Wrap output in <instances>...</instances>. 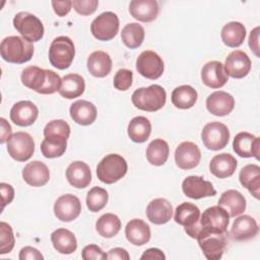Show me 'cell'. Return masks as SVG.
I'll list each match as a JSON object with an SVG mask.
<instances>
[{"label":"cell","instance_id":"6da1fadb","mask_svg":"<svg viewBox=\"0 0 260 260\" xmlns=\"http://www.w3.org/2000/svg\"><path fill=\"white\" fill-rule=\"evenodd\" d=\"M61 79L55 71L38 66H27L21 73L22 84L41 94H52L58 91Z\"/></svg>","mask_w":260,"mask_h":260},{"label":"cell","instance_id":"7a4b0ae2","mask_svg":"<svg viewBox=\"0 0 260 260\" xmlns=\"http://www.w3.org/2000/svg\"><path fill=\"white\" fill-rule=\"evenodd\" d=\"M0 53L3 60L9 63L22 64L31 59L34 46L30 42L21 37L10 36L6 37L1 42Z\"/></svg>","mask_w":260,"mask_h":260},{"label":"cell","instance_id":"3957f363","mask_svg":"<svg viewBox=\"0 0 260 260\" xmlns=\"http://www.w3.org/2000/svg\"><path fill=\"white\" fill-rule=\"evenodd\" d=\"M133 105L142 111L156 112L160 110L167 101L166 90L158 84L136 89L131 96Z\"/></svg>","mask_w":260,"mask_h":260},{"label":"cell","instance_id":"277c9868","mask_svg":"<svg viewBox=\"0 0 260 260\" xmlns=\"http://www.w3.org/2000/svg\"><path fill=\"white\" fill-rule=\"evenodd\" d=\"M128 170L126 159L117 153L107 154L96 167L98 179L105 184H114L122 179Z\"/></svg>","mask_w":260,"mask_h":260},{"label":"cell","instance_id":"5b68a950","mask_svg":"<svg viewBox=\"0 0 260 260\" xmlns=\"http://www.w3.org/2000/svg\"><path fill=\"white\" fill-rule=\"evenodd\" d=\"M197 241L204 256L208 260H218L222 257L228 246L229 233L201 230L197 236Z\"/></svg>","mask_w":260,"mask_h":260},{"label":"cell","instance_id":"8992f818","mask_svg":"<svg viewBox=\"0 0 260 260\" xmlns=\"http://www.w3.org/2000/svg\"><path fill=\"white\" fill-rule=\"evenodd\" d=\"M75 56V48L72 40L66 36L55 38L49 49V61L55 68L67 69Z\"/></svg>","mask_w":260,"mask_h":260},{"label":"cell","instance_id":"52a82bcc","mask_svg":"<svg viewBox=\"0 0 260 260\" xmlns=\"http://www.w3.org/2000/svg\"><path fill=\"white\" fill-rule=\"evenodd\" d=\"M15 29L28 42H38L44 37V25L42 21L32 13L21 11L13 18Z\"/></svg>","mask_w":260,"mask_h":260},{"label":"cell","instance_id":"ba28073f","mask_svg":"<svg viewBox=\"0 0 260 260\" xmlns=\"http://www.w3.org/2000/svg\"><path fill=\"white\" fill-rule=\"evenodd\" d=\"M8 154L17 161L28 160L35 151V141L26 132H15L7 140Z\"/></svg>","mask_w":260,"mask_h":260},{"label":"cell","instance_id":"9c48e42d","mask_svg":"<svg viewBox=\"0 0 260 260\" xmlns=\"http://www.w3.org/2000/svg\"><path fill=\"white\" fill-rule=\"evenodd\" d=\"M90 31L99 41H110L119 31L118 15L112 11H106L96 16L91 24Z\"/></svg>","mask_w":260,"mask_h":260},{"label":"cell","instance_id":"30bf717a","mask_svg":"<svg viewBox=\"0 0 260 260\" xmlns=\"http://www.w3.org/2000/svg\"><path fill=\"white\" fill-rule=\"evenodd\" d=\"M201 139L204 146L210 150L224 148L230 139L229 128L220 122H210L201 131Z\"/></svg>","mask_w":260,"mask_h":260},{"label":"cell","instance_id":"8fae6325","mask_svg":"<svg viewBox=\"0 0 260 260\" xmlns=\"http://www.w3.org/2000/svg\"><path fill=\"white\" fill-rule=\"evenodd\" d=\"M164 61L161 57L151 51H143L136 60V70L140 75L148 79H157L164 73Z\"/></svg>","mask_w":260,"mask_h":260},{"label":"cell","instance_id":"7c38bea8","mask_svg":"<svg viewBox=\"0 0 260 260\" xmlns=\"http://www.w3.org/2000/svg\"><path fill=\"white\" fill-rule=\"evenodd\" d=\"M230 222V215L228 211L219 206H211L205 209L199 219L200 231H213V232H226ZM199 231V232H200Z\"/></svg>","mask_w":260,"mask_h":260},{"label":"cell","instance_id":"4fadbf2b","mask_svg":"<svg viewBox=\"0 0 260 260\" xmlns=\"http://www.w3.org/2000/svg\"><path fill=\"white\" fill-rule=\"evenodd\" d=\"M80 212V200L72 194H64L60 196L54 204V214L61 221H72L79 216Z\"/></svg>","mask_w":260,"mask_h":260},{"label":"cell","instance_id":"5bb4252c","mask_svg":"<svg viewBox=\"0 0 260 260\" xmlns=\"http://www.w3.org/2000/svg\"><path fill=\"white\" fill-rule=\"evenodd\" d=\"M182 190L191 199H201L216 194V190L213 188L211 182L204 180L200 176L187 177L182 183Z\"/></svg>","mask_w":260,"mask_h":260},{"label":"cell","instance_id":"9a60e30c","mask_svg":"<svg viewBox=\"0 0 260 260\" xmlns=\"http://www.w3.org/2000/svg\"><path fill=\"white\" fill-rule=\"evenodd\" d=\"M251 64L249 56L244 51L235 50L228 55L223 66L228 76L233 78H243L250 72Z\"/></svg>","mask_w":260,"mask_h":260},{"label":"cell","instance_id":"2e32d148","mask_svg":"<svg viewBox=\"0 0 260 260\" xmlns=\"http://www.w3.org/2000/svg\"><path fill=\"white\" fill-rule=\"evenodd\" d=\"M200 158L201 152L199 147L191 141H184L176 148L175 161L182 170L194 169L200 162Z\"/></svg>","mask_w":260,"mask_h":260},{"label":"cell","instance_id":"e0dca14e","mask_svg":"<svg viewBox=\"0 0 260 260\" xmlns=\"http://www.w3.org/2000/svg\"><path fill=\"white\" fill-rule=\"evenodd\" d=\"M233 148L241 157L253 156L259 159L260 139L249 132H240L234 138Z\"/></svg>","mask_w":260,"mask_h":260},{"label":"cell","instance_id":"ac0fdd59","mask_svg":"<svg viewBox=\"0 0 260 260\" xmlns=\"http://www.w3.org/2000/svg\"><path fill=\"white\" fill-rule=\"evenodd\" d=\"M39 116L38 107L30 101H20L14 104L10 110V120L21 127L35 123Z\"/></svg>","mask_w":260,"mask_h":260},{"label":"cell","instance_id":"d6986e66","mask_svg":"<svg viewBox=\"0 0 260 260\" xmlns=\"http://www.w3.org/2000/svg\"><path fill=\"white\" fill-rule=\"evenodd\" d=\"M224 66L219 61L207 62L201 69L202 82L210 88H220L228 82Z\"/></svg>","mask_w":260,"mask_h":260},{"label":"cell","instance_id":"ffe728a7","mask_svg":"<svg viewBox=\"0 0 260 260\" xmlns=\"http://www.w3.org/2000/svg\"><path fill=\"white\" fill-rule=\"evenodd\" d=\"M235 107V99L232 94L223 90H217L208 95L206 99V108L214 116L229 115Z\"/></svg>","mask_w":260,"mask_h":260},{"label":"cell","instance_id":"44dd1931","mask_svg":"<svg viewBox=\"0 0 260 260\" xmlns=\"http://www.w3.org/2000/svg\"><path fill=\"white\" fill-rule=\"evenodd\" d=\"M259 232L256 220L250 215H241L237 217L231 229V236L235 241H248L257 236Z\"/></svg>","mask_w":260,"mask_h":260},{"label":"cell","instance_id":"7402d4cb","mask_svg":"<svg viewBox=\"0 0 260 260\" xmlns=\"http://www.w3.org/2000/svg\"><path fill=\"white\" fill-rule=\"evenodd\" d=\"M22 178L28 185L32 187H41L49 182L50 172L44 162L32 160L26 164L23 168Z\"/></svg>","mask_w":260,"mask_h":260},{"label":"cell","instance_id":"603a6c76","mask_svg":"<svg viewBox=\"0 0 260 260\" xmlns=\"http://www.w3.org/2000/svg\"><path fill=\"white\" fill-rule=\"evenodd\" d=\"M66 178L71 186L83 189L91 182V172L87 164L76 160L71 162L66 170Z\"/></svg>","mask_w":260,"mask_h":260},{"label":"cell","instance_id":"cb8c5ba5","mask_svg":"<svg viewBox=\"0 0 260 260\" xmlns=\"http://www.w3.org/2000/svg\"><path fill=\"white\" fill-rule=\"evenodd\" d=\"M146 215L154 224L167 223L173 216V206L165 198H155L148 203Z\"/></svg>","mask_w":260,"mask_h":260},{"label":"cell","instance_id":"d4e9b609","mask_svg":"<svg viewBox=\"0 0 260 260\" xmlns=\"http://www.w3.org/2000/svg\"><path fill=\"white\" fill-rule=\"evenodd\" d=\"M158 11V4L155 0H132L129 4L131 16L142 22L153 21Z\"/></svg>","mask_w":260,"mask_h":260},{"label":"cell","instance_id":"484cf974","mask_svg":"<svg viewBox=\"0 0 260 260\" xmlns=\"http://www.w3.org/2000/svg\"><path fill=\"white\" fill-rule=\"evenodd\" d=\"M71 119L82 126L92 124L96 119V108L95 106L87 101L78 100L74 102L69 109Z\"/></svg>","mask_w":260,"mask_h":260},{"label":"cell","instance_id":"4316f807","mask_svg":"<svg viewBox=\"0 0 260 260\" xmlns=\"http://www.w3.org/2000/svg\"><path fill=\"white\" fill-rule=\"evenodd\" d=\"M238 161L231 153H219L214 155L209 162V170L216 178L224 179L234 175Z\"/></svg>","mask_w":260,"mask_h":260},{"label":"cell","instance_id":"83f0119b","mask_svg":"<svg viewBox=\"0 0 260 260\" xmlns=\"http://www.w3.org/2000/svg\"><path fill=\"white\" fill-rule=\"evenodd\" d=\"M125 236L134 246H143L150 240L151 232L149 225L144 220L133 218L126 224Z\"/></svg>","mask_w":260,"mask_h":260},{"label":"cell","instance_id":"f1b7e54d","mask_svg":"<svg viewBox=\"0 0 260 260\" xmlns=\"http://www.w3.org/2000/svg\"><path fill=\"white\" fill-rule=\"evenodd\" d=\"M218 205L228 211L230 217H236L245 211L246 199L241 192L231 189L221 194Z\"/></svg>","mask_w":260,"mask_h":260},{"label":"cell","instance_id":"f546056e","mask_svg":"<svg viewBox=\"0 0 260 260\" xmlns=\"http://www.w3.org/2000/svg\"><path fill=\"white\" fill-rule=\"evenodd\" d=\"M86 66L92 76L105 77L112 70V59L104 51H94L88 56Z\"/></svg>","mask_w":260,"mask_h":260},{"label":"cell","instance_id":"4dcf8cb0","mask_svg":"<svg viewBox=\"0 0 260 260\" xmlns=\"http://www.w3.org/2000/svg\"><path fill=\"white\" fill-rule=\"evenodd\" d=\"M54 249L60 254L69 255L77 249V240L72 232L67 229H57L51 235Z\"/></svg>","mask_w":260,"mask_h":260},{"label":"cell","instance_id":"1f68e13d","mask_svg":"<svg viewBox=\"0 0 260 260\" xmlns=\"http://www.w3.org/2000/svg\"><path fill=\"white\" fill-rule=\"evenodd\" d=\"M174 219L177 223L185 226V230L191 229L199 223L200 209L191 202H183L177 206Z\"/></svg>","mask_w":260,"mask_h":260},{"label":"cell","instance_id":"d6a6232c","mask_svg":"<svg viewBox=\"0 0 260 260\" xmlns=\"http://www.w3.org/2000/svg\"><path fill=\"white\" fill-rule=\"evenodd\" d=\"M239 180L243 187L256 198L259 199L260 192V167L250 164L242 168L239 174Z\"/></svg>","mask_w":260,"mask_h":260},{"label":"cell","instance_id":"836d02e7","mask_svg":"<svg viewBox=\"0 0 260 260\" xmlns=\"http://www.w3.org/2000/svg\"><path fill=\"white\" fill-rule=\"evenodd\" d=\"M85 89V82L81 75L71 73L61 79V85L58 90L61 96L71 100L80 96Z\"/></svg>","mask_w":260,"mask_h":260},{"label":"cell","instance_id":"e575fe53","mask_svg":"<svg viewBox=\"0 0 260 260\" xmlns=\"http://www.w3.org/2000/svg\"><path fill=\"white\" fill-rule=\"evenodd\" d=\"M220 37L225 46L240 47L246 38V27L239 21H231L223 25Z\"/></svg>","mask_w":260,"mask_h":260},{"label":"cell","instance_id":"d590c367","mask_svg":"<svg viewBox=\"0 0 260 260\" xmlns=\"http://www.w3.org/2000/svg\"><path fill=\"white\" fill-rule=\"evenodd\" d=\"M128 136L129 138L136 142H145L151 133V124L149 120L143 116L134 117L128 124Z\"/></svg>","mask_w":260,"mask_h":260},{"label":"cell","instance_id":"8d00e7d4","mask_svg":"<svg viewBox=\"0 0 260 260\" xmlns=\"http://www.w3.org/2000/svg\"><path fill=\"white\" fill-rule=\"evenodd\" d=\"M70 135L69 124L61 119L50 121L44 128L45 139L54 142L67 143V139Z\"/></svg>","mask_w":260,"mask_h":260},{"label":"cell","instance_id":"74e56055","mask_svg":"<svg viewBox=\"0 0 260 260\" xmlns=\"http://www.w3.org/2000/svg\"><path fill=\"white\" fill-rule=\"evenodd\" d=\"M173 105L182 110L192 108L197 101V91L191 85H180L176 87L172 92Z\"/></svg>","mask_w":260,"mask_h":260},{"label":"cell","instance_id":"f35d334b","mask_svg":"<svg viewBox=\"0 0 260 260\" xmlns=\"http://www.w3.org/2000/svg\"><path fill=\"white\" fill-rule=\"evenodd\" d=\"M169 153L168 142L160 138L152 140L146 148V158L152 166H162L168 160Z\"/></svg>","mask_w":260,"mask_h":260},{"label":"cell","instance_id":"ab89813d","mask_svg":"<svg viewBox=\"0 0 260 260\" xmlns=\"http://www.w3.org/2000/svg\"><path fill=\"white\" fill-rule=\"evenodd\" d=\"M145 31L141 24L137 22L127 23L121 32L122 42L129 49H136L141 46L144 41Z\"/></svg>","mask_w":260,"mask_h":260},{"label":"cell","instance_id":"60d3db41","mask_svg":"<svg viewBox=\"0 0 260 260\" xmlns=\"http://www.w3.org/2000/svg\"><path fill=\"white\" fill-rule=\"evenodd\" d=\"M96 232L104 238L115 237L121 230V220L114 213H105L95 222Z\"/></svg>","mask_w":260,"mask_h":260},{"label":"cell","instance_id":"b9f144b4","mask_svg":"<svg viewBox=\"0 0 260 260\" xmlns=\"http://www.w3.org/2000/svg\"><path fill=\"white\" fill-rule=\"evenodd\" d=\"M109 195L106 189L101 187H92L86 195V206L91 212L102 210L108 203Z\"/></svg>","mask_w":260,"mask_h":260},{"label":"cell","instance_id":"7bdbcfd3","mask_svg":"<svg viewBox=\"0 0 260 260\" xmlns=\"http://www.w3.org/2000/svg\"><path fill=\"white\" fill-rule=\"evenodd\" d=\"M15 244L12 228L5 221L0 222V254H7L12 251Z\"/></svg>","mask_w":260,"mask_h":260},{"label":"cell","instance_id":"ee69618b","mask_svg":"<svg viewBox=\"0 0 260 260\" xmlns=\"http://www.w3.org/2000/svg\"><path fill=\"white\" fill-rule=\"evenodd\" d=\"M67 143H60L44 139L41 143V151L47 158H55L62 156L66 150Z\"/></svg>","mask_w":260,"mask_h":260},{"label":"cell","instance_id":"f6af8a7d","mask_svg":"<svg viewBox=\"0 0 260 260\" xmlns=\"http://www.w3.org/2000/svg\"><path fill=\"white\" fill-rule=\"evenodd\" d=\"M133 73L129 69H119L114 76V87L118 90H127L132 85Z\"/></svg>","mask_w":260,"mask_h":260},{"label":"cell","instance_id":"bcb514c9","mask_svg":"<svg viewBox=\"0 0 260 260\" xmlns=\"http://www.w3.org/2000/svg\"><path fill=\"white\" fill-rule=\"evenodd\" d=\"M99 5L98 0H73L72 6L74 10L81 15L92 14Z\"/></svg>","mask_w":260,"mask_h":260},{"label":"cell","instance_id":"7dc6e473","mask_svg":"<svg viewBox=\"0 0 260 260\" xmlns=\"http://www.w3.org/2000/svg\"><path fill=\"white\" fill-rule=\"evenodd\" d=\"M81 257L83 260H103L107 259V254L99 246L90 244L83 248Z\"/></svg>","mask_w":260,"mask_h":260},{"label":"cell","instance_id":"c3c4849f","mask_svg":"<svg viewBox=\"0 0 260 260\" xmlns=\"http://www.w3.org/2000/svg\"><path fill=\"white\" fill-rule=\"evenodd\" d=\"M18 258L20 260H42L44 259V256L38 249L26 246L20 250Z\"/></svg>","mask_w":260,"mask_h":260},{"label":"cell","instance_id":"681fc988","mask_svg":"<svg viewBox=\"0 0 260 260\" xmlns=\"http://www.w3.org/2000/svg\"><path fill=\"white\" fill-rule=\"evenodd\" d=\"M52 6L55 13L58 16H65L67 15L72 7V1L65 0V1H52Z\"/></svg>","mask_w":260,"mask_h":260},{"label":"cell","instance_id":"f907efd6","mask_svg":"<svg viewBox=\"0 0 260 260\" xmlns=\"http://www.w3.org/2000/svg\"><path fill=\"white\" fill-rule=\"evenodd\" d=\"M0 190H1V195H2V209L9 203L14 198V189L12 188L11 185L7 183H1L0 184Z\"/></svg>","mask_w":260,"mask_h":260},{"label":"cell","instance_id":"816d5d0a","mask_svg":"<svg viewBox=\"0 0 260 260\" xmlns=\"http://www.w3.org/2000/svg\"><path fill=\"white\" fill-rule=\"evenodd\" d=\"M141 260H153V259H156V260H164L166 259V255L162 253L161 250L157 249V248H149L147 250H145L143 252V254L141 255L140 257Z\"/></svg>","mask_w":260,"mask_h":260},{"label":"cell","instance_id":"f5cc1de1","mask_svg":"<svg viewBox=\"0 0 260 260\" xmlns=\"http://www.w3.org/2000/svg\"><path fill=\"white\" fill-rule=\"evenodd\" d=\"M258 40H259V26H256L249 36V46L251 48V50L254 52V54L259 57V44H258Z\"/></svg>","mask_w":260,"mask_h":260},{"label":"cell","instance_id":"db71d44e","mask_svg":"<svg viewBox=\"0 0 260 260\" xmlns=\"http://www.w3.org/2000/svg\"><path fill=\"white\" fill-rule=\"evenodd\" d=\"M107 259H119V260H129L130 255L123 248L111 249L107 254Z\"/></svg>","mask_w":260,"mask_h":260},{"label":"cell","instance_id":"11a10c76","mask_svg":"<svg viewBox=\"0 0 260 260\" xmlns=\"http://www.w3.org/2000/svg\"><path fill=\"white\" fill-rule=\"evenodd\" d=\"M0 122H1V139H0V142L4 143L12 135L11 134L12 129H11V126L9 125V123L4 118H1Z\"/></svg>","mask_w":260,"mask_h":260}]
</instances>
